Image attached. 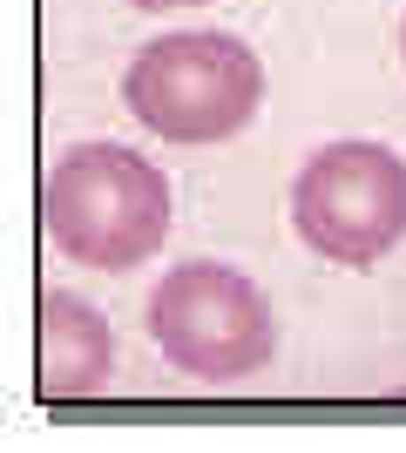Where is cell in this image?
<instances>
[{"label":"cell","mask_w":406,"mask_h":453,"mask_svg":"<svg viewBox=\"0 0 406 453\" xmlns=\"http://www.w3.org/2000/svg\"><path fill=\"white\" fill-rule=\"evenodd\" d=\"M291 224L318 257L372 271L406 237V163L387 142H332L291 183Z\"/></svg>","instance_id":"cell-4"},{"label":"cell","mask_w":406,"mask_h":453,"mask_svg":"<svg viewBox=\"0 0 406 453\" xmlns=\"http://www.w3.org/2000/svg\"><path fill=\"white\" fill-rule=\"evenodd\" d=\"M122 102L156 142H231L264 102V61L237 35H163L129 61Z\"/></svg>","instance_id":"cell-2"},{"label":"cell","mask_w":406,"mask_h":453,"mask_svg":"<svg viewBox=\"0 0 406 453\" xmlns=\"http://www.w3.org/2000/svg\"><path fill=\"white\" fill-rule=\"evenodd\" d=\"M129 7H142V14H163V7H203V0H129Z\"/></svg>","instance_id":"cell-6"},{"label":"cell","mask_w":406,"mask_h":453,"mask_svg":"<svg viewBox=\"0 0 406 453\" xmlns=\"http://www.w3.org/2000/svg\"><path fill=\"white\" fill-rule=\"evenodd\" d=\"M400 55H406V20H400Z\"/></svg>","instance_id":"cell-7"},{"label":"cell","mask_w":406,"mask_h":453,"mask_svg":"<svg viewBox=\"0 0 406 453\" xmlns=\"http://www.w3.org/2000/svg\"><path fill=\"white\" fill-rule=\"evenodd\" d=\"M48 237L88 271H135L170 237V176L122 142H75L48 170Z\"/></svg>","instance_id":"cell-1"},{"label":"cell","mask_w":406,"mask_h":453,"mask_svg":"<svg viewBox=\"0 0 406 453\" xmlns=\"http://www.w3.org/2000/svg\"><path fill=\"white\" fill-rule=\"evenodd\" d=\"M149 339L176 372L203 379V386H237L271 365L278 325L271 304L244 271L190 257V265L163 271V284L149 291Z\"/></svg>","instance_id":"cell-3"},{"label":"cell","mask_w":406,"mask_h":453,"mask_svg":"<svg viewBox=\"0 0 406 453\" xmlns=\"http://www.w3.org/2000/svg\"><path fill=\"white\" fill-rule=\"evenodd\" d=\"M109 325L96 304H81L75 291H48L41 298V393L48 399H88L109 386Z\"/></svg>","instance_id":"cell-5"}]
</instances>
